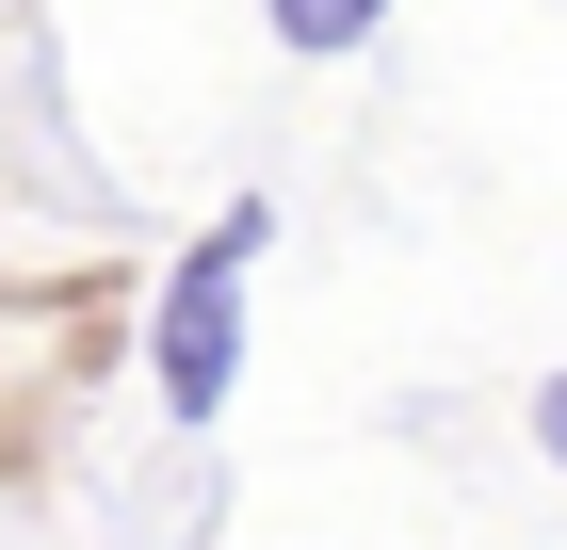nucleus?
I'll use <instances>...</instances> for the list:
<instances>
[{"mask_svg": "<svg viewBox=\"0 0 567 550\" xmlns=\"http://www.w3.org/2000/svg\"><path fill=\"white\" fill-rule=\"evenodd\" d=\"M276 211L260 195H227V227H195L163 276V324H146V388H163V422L178 437H212L227 422V388H244V276H260Z\"/></svg>", "mask_w": 567, "mask_h": 550, "instance_id": "obj_1", "label": "nucleus"}, {"mask_svg": "<svg viewBox=\"0 0 567 550\" xmlns=\"http://www.w3.org/2000/svg\"><path fill=\"white\" fill-rule=\"evenodd\" d=\"M260 17H276V49H308V65H341V49L390 33V0H260Z\"/></svg>", "mask_w": 567, "mask_h": 550, "instance_id": "obj_2", "label": "nucleus"}, {"mask_svg": "<svg viewBox=\"0 0 567 550\" xmlns=\"http://www.w3.org/2000/svg\"><path fill=\"white\" fill-rule=\"evenodd\" d=\"M519 422H535V454L567 469V373H535V405H519Z\"/></svg>", "mask_w": 567, "mask_h": 550, "instance_id": "obj_3", "label": "nucleus"}]
</instances>
